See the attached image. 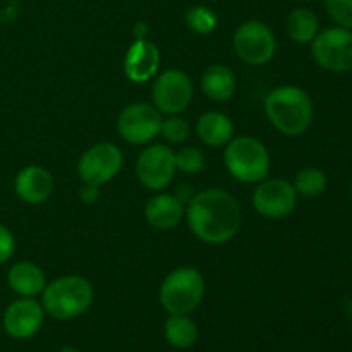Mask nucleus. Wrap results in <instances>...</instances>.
<instances>
[{"label":"nucleus","mask_w":352,"mask_h":352,"mask_svg":"<svg viewBox=\"0 0 352 352\" xmlns=\"http://www.w3.org/2000/svg\"><path fill=\"white\" fill-rule=\"evenodd\" d=\"M189 230L206 244H226L241 230L243 213L237 199L223 189L208 188L196 192L186 205Z\"/></svg>","instance_id":"1"},{"label":"nucleus","mask_w":352,"mask_h":352,"mask_svg":"<svg viewBox=\"0 0 352 352\" xmlns=\"http://www.w3.org/2000/svg\"><path fill=\"white\" fill-rule=\"evenodd\" d=\"M268 122L280 134L298 138L311 127L315 107L308 93L299 86L285 85L274 88L263 103Z\"/></svg>","instance_id":"2"},{"label":"nucleus","mask_w":352,"mask_h":352,"mask_svg":"<svg viewBox=\"0 0 352 352\" xmlns=\"http://www.w3.org/2000/svg\"><path fill=\"white\" fill-rule=\"evenodd\" d=\"M95 299V289L88 278L81 275H64L41 292V306L45 313L55 320H74L89 309Z\"/></svg>","instance_id":"3"},{"label":"nucleus","mask_w":352,"mask_h":352,"mask_svg":"<svg viewBox=\"0 0 352 352\" xmlns=\"http://www.w3.org/2000/svg\"><path fill=\"white\" fill-rule=\"evenodd\" d=\"M223 165L236 181L258 184L268 177L272 157L268 148L253 136H234L223 146Z\"/></svg>","instance_id":"4"},{"label":"nucleus","mask_w":352,"mask_h":352,"mask_svg":"<svg viewBox=\"0 0 352 352\" xmlns=\"http://www.w3.org/2000/svg\"><path fill=\"white\" fill-rule=\"evenodd\" d=\"M168 315H189L205 298V278L195 267H179L164 278L158 291Z\"/></svg>","instance_id":"5"},{"label":"nucleus","mask_w":352,"mask_h":352,"mask_svg":"<svg viewBox=\"0 0 352 352\" xmlns=\"http://www.w3.org/2000/svg\"><path fill=\"white\" fill-rule=\"evenodd\" d=\"M316 64L329 72L342 74L352 71V30L333 26L318 31L311 41Z\"/></svg>","instance_id":"6"},{"label":"nucleus","mask_w":352,"mask_h":352,"mask_svg":"<svg viewBox=\"0 0 352 352\" xmlns=\"http://www.w3.org/2000/svg\"><path fill=\"white\" fill-rule=\"evenodd\" d=\"M236 55L248 65H265L277 52V38L263 21L251 19L241 24L232 38Z\"/></svg>","instance_id":"7"},{"label":"nucleus","mask_w":352,"mask_h":352,"mask_svg":"<svg viewBox=\"0 0 352 352\" xmlns=\"http://www.w3.org/2000/svg\"><path fill=\"white\" fill-rule=\"evenodd\" d=\"M192 95V81L184 71L167 69L162 74L155 76L151 98L158 112L164 116H179L184 112L191 103Z\"/></svg>","instance_id":"8"},{"label":"nucleus","mask_w":352,"mask_h":352,"mask_svg":"<svg viewBox=\"0 0 352 352\" xmlns=\"http://www.w3.org/2000/svg\"><path fill=\"white\" fill-rule=\"evenodd\" d=\"M253 208L263 219L280 220L291 215L298 206V192L292 182L280 177H265L251 196Z\"/></svg>","instance_id":"9"},{"label":"nucleus","mask_w":352,"mask_h":352,"mask_svg":"<svg viewBox=\"0 0 352 352\" xmlns=\"http://www.w3.org/2000/svg\"><path fill=\"white\" fill-rule=\"evenodd\" d=\"M162 113L157 107L146 102L127 105L117 119V131L126 143L143 146L160 136Z\"/></svg>","instance_id":"10"},{"label":"nucleus","mask_w":352,"mask_h":352,"mask_svg":"<svg viewBox=\"0 0 352 352\" xmlns=\"http://www.w3.org/2000/svg\"><path fill=\"white\" fill-rule=\"evenodd\" d=\"M122 151L117 144L102 141L89 146L78 160V174L85 184L103 186L122 168Z\"/></svg>","instance_id":"11"},{"label":"nucleus","mask_w":352,"mask_h":352,"mask_svg":"<svg viewBox=\"0 0 352 352\" xmlns=\"http://www.w3.org/2000/svg\"><path fill=\"white\" fill-rule=\"evenodd\" d=\"M175 153L168 144H151L136 160V175L141 186L150 191H162L175 175Z\"/></svg>","instance_id":"12"},{"label":"nucleus","mask_w":352,"mask_h":352,"mask_svg":"<svg viewBox=\"0 0 352 352\" xmlns=\"http://www.w3.org/2000/svg\"><path fill=\"white\" fill-rule=\"evenodd\" d=\"M45 320V309L34 298H19L7 306L3 313V330L17 340L31 339L40 332Z\"/></svg>","instance_id":"13"},{"label":"nucleus","mask_w":352,"mask_h":352,"mask_svg":"<svg viewBox=\"0 0 352 352\" xmlns=\"http://www.w3.org/2000/svg\"><path fill=\"white\" fill-rule=\"evenodd\" d=\"M160 60L162 54L153 41H150L148 38L134 40L124 57V74L131 82L143 85L158 74Z\"/></svg>","instance_id":"14"},{"label":"nucleus","mask_w":352,"mask_h":352,"mask_svg":"<svg viewBox=\"0 0 352 352\" xmlns=\"http://www.w3.org/2000/svg\"><path fill=\"white\" fill-rule=\"evenodd\" d=\"M55 181L48 168L41 165H28L17 172L14 191L21 201L28 205H41L54 195Z\"/></svg>","instance_id":"15"},{"label":"nucleus","mask_w":352,"mask_h":352,"mask_svg":"<svg viewBox=\"0 0 352 352\" xmlns=\"http://www.w3.org/2000/svg\"><path fill=\"white\" fill-rule=\"evenodd\" d=\"M186 215V205L175 195L153 196L144 206V219L148 226L157 230H170L182 222Z\"/></svg>","instance_id":"16"},{"label":"nucleus","mask_w":352,"mask_h":352,"mask_svg":"<svg viewBox=\"0 0 352 352\" xmlns=\"http://www.w3.org/2000/svg\"><path fill=\"white\" fill-rule=\"evenodd\" d=\"M7 284L10 291L16 292L19 298H38L47 287L45 272L31 261H19L10 267L7 274Z\"/></svg>","instance_id":"17"},{"label":"nucleus","mask_w":352,"mask_h":352,"mask_svg":"<svg viewBox=\"0 0 352 352\" xmlns=\"http://www.w3.org/2000/svg\"><path fill=\"white\" fill-rule=\"evenodd\" d=\"M196 134L206 146L223 148L234 138V124L223 112L210 110L196 122Z\"/></svg>","instance_id":"18"},{"label":"nucleus","mask_w":352,"mask_h":352,"mask_svg":"<svg viewBox=\"0 0 352 352\" xmlns=\"http://www.w3.org/2000/svg\"><path fill=\"white\" fill-rule=\"evenodd\" d=\"M237 88L236 74L223 64H212L203 71L201 91L208 100L217 103L227 102Z\"/></svg>","instance_id":"19"},{"label":"nucleus","mask_w":352,"mask_h":352,"mask_svg":"<svg viewBox=\"0 0 352 352\" xmlns=\"http://www.w3.org/2000/svg\"><path fill=\"white\" fill-rule=\"evenodd\" d=\"M285 31L294 43H311L320 31L318 16L306 7L292 9L285 17Z\"/></svg>","instance_id":"20"},{"label":"nucleus","mask_w":352,"mask_h":352,"mask_svg":"<svg viewBox=\"0 0 352 352\" xmlns=\"http://www.w3.org/2000/svg\"><path fill=\"white\" fill-rule=\"evenodd\" d=\"M165 340L175 349H189L198 340V327L189 315H170L164 327Z\"/></svg>","instance_id":"21"},{"label":"nucleus","mask_w":352,"mask_h":352,"mask_svg":"<svg viewBox=\"0 0 352 352\" xmlns=\"http://www.w3.org/2000/svg\"><path fill=\"white\" fill-rule=\"evenodd\" d=\"M292 186H294L298 196H305V198H316V196L325 192L327 175L322 168H316V167L301 168V170L296 174Z\"/></svg>","instance_id":"22"},{"label":"nucleus","mask_w":352,"mask_h":352,"mask_svg":"<svg viewBox=\"0 0 352 352\" xmlns=\"http://www.w3.org/2000/svg\"><path fill=\"white\" fill-rule=\"evenodd\" d=\"M184 21L186 26L196 34H210L219 26V17L206 6H195L186 10Z\"/></svg>","instance_id":"23"},{"label":"nucleus","mask_w":352,"mask_h":352,"mask_svg":"<svg viewBox=\"0 0 352 352\" xmlns=\"http://www.w3.org/2000/svg\"><path fill=\"white\" fill-rule=\"evenodd\" d=\"M206 157L199 148L184 146L175 153V168L184 174L196 175L205 170Z\"/></svg>","instance_id":"24"},{"label":"nucleus","mask_w":352,"mask_h":352,"mask_svg":"<svg viewBox=\"0 0 352 352\" xmlns=\"http://www.w3.org/2000/svg\"><path fill=\"white\" fill-rule=\"evenodd\" d=\"M160 134L167 143L181 144L188 141L189 134H191V126L181 116H167V119L162 120Z\"/></svg>","instance_id":"25"},{"label":"nucleus","mask_w":352,"mask_h":352,"mask_svg":"<svg viewBox=\"0 0 352 352\" xmlns=\"http://www.w3.org/2000/svg\"><path fill=\"white\" fill-rule=\"evenodd\" d=\"M325 9L337 26L352 30V0H325Z\"/></svg>","instance_id":"26"},{"label":"nucleus","mask_w":352,"mask_h":352,"mask_svg":"<svg viewBox=\"0 0 352 352\" xmlns=\"http://www.w3.org/2000/svg\"><path fill=\"white\" fill-rule=\"evenodd\" d=\"M16 253V237L9 227L0 223V265L7 263Z\"/></svg>","instance_id":"27"},{"label":"nucleus","mask_w":352,"mask_h":352,"mask_svg":"<svg viewBox=\"0 0 352 352\" xmlns=\"http://www.w3.org/2000/svg\"><path fill=\"white\" fill-rule=\"evenodd\" d=\"M79 199H81L85 205H95L100 199V188L93 184H85L82 182V188L79 189Z\"/></svg>","instance_id":"28"},{"label":"nucleus","mask_w":352,"mask_h":352,"mask_svg":"<svg viewBox=\"0 0 352 352\" xmlns=\"http://www.w3.org/2000/svg\"><path fill=\"white\" fill-rule=\"evenodd\" d=\"M174 195L177 196V198L181 199V201L184 203V205H188V203L192 199V196H195V192H192V186L181 184L177 189H175Z\"/></svg>","instance_id":"29"},{"label":"nucleus","mask_w":352,"mask_h":352,"mask_svg":"<svg viewBox=\"0 0 352 352\" xmlns=\"http://www.w3.org/2000/svg\"><path fill=\"white\" fill-rule=\"evenodd\" d=\"M134 36H136V40H144V38L148 36V26L144 23H138L134 24Z\"/></svg>","instance_id":"30"},{"label":"nucleus","mask_w":352,"mask_h":352,"mask_svg":"<svg viewBox=\"0 0 352 352\" xmlns=\"http://www.w3.org/2000/svg\"><path fill=\"white\" fill-rule=\"evenodd\" d=\"M58 352H79V351L76 349V347H72V346H64V347H60V349H58Z\"/></svg>","instance_id":"31"},{"label":"nucleus","mask_w":352,"mask_h":352,"mask_svg":"<svg viewBox=\"0 0 352 352\" xmlns=\"http://www.w3.org/2000/svg\"><path fill=\"white\" fill-rule=\"evenodd\" d=\"M347 192H349V198L352 199V182L349 184V188H347Z\"/></svg>","instance_id":"32"},{"label":"nucleus","mask_w":352,"mask_h":352,"mask_svg":"<svg viewBox=\"0 0 352 352\" xmlns=\"http://www.w3.org/2000/svg\"><path fill=\"white\" fill-rule=\"evenodd\" d=\"M301 2H315V0H301Z\"/></svg>","instance_id":"33"}]
</instances>
